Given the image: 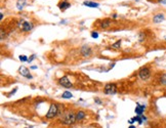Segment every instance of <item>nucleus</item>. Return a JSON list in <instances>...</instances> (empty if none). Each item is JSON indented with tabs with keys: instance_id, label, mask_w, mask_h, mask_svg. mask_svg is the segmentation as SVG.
<instances>
[{
	"instance_id": "obj_24",
	"label": "nucleus",
	"mask_w": 166,
	"mask_h": 128,
	"mask_svg": "<svg viewBox=\"0 0 166 128\" xmlns=\"http://www.w3.org/2000/svg\"><path fill=\"white\" fill-rule=\"evenodd\" d=\"M31 69H33V70H34V69H37V67H36V66H32Z\"/></svg>"
},
{
	"instance_id": "obj_1",
	"label": "nucleus",
	"mask_w": 166,
	"mask_h": 128,
	"mask_svg": "<svg viewBox=\"0 0 166 128\" xmlns=\"http://www.w3.org/2000/svg\"><path fill=\"white\" fill-rule=\"evenodd\" d=\"M77 121L76 119V114H75L73 111H67L64 116L61 119V122L63 124H66V125H72L74 124L75 122Z\"/></svg>"
},
{
	"instance_id": "obj_17",
	"label": "nucleus",
	"mask_w": 166,
	"mask_h": 128,
	"mask_svg": "<svg viewBox=\"0 0 166 128\" xmlns=\"http://www.w3.org/2000/svg\"><path fill=\"white\" fill-rule=\"evenodd\" d=\"M120 46H121V40H118V41H116L114 44H112V47L115 48V49L120 48Z\"/></svg>"
},
{
	"instance_id": "obj_20",
	"label": "nucleus",
	"mask_w": 166,
	"mask_h": 128,
	"mask_svg": "<svg viewBox=\"0 0 166 128\" xmlns=\"http://www.w3.org/2000/svg\"><path fill=\"white\" fill-rule=\"evenodd\" d=\"M157 3H161V4H166V0H155Z\"/></svg>"
},
{
	"instance_id": "obj_26",
	"label": "nucleus",
	"mask_w": 166,
	"mask_h": 128,
	"mask_svg": "<svg viewBox=\"0 0 166 128\" xmlns=\"http://www.w3.org/2000/svg\"><path fill=\"white\" fill-rule=\"evenodd\" d=\"M128 128H135V126H133V125H130V126L129 127H128Z\"/></svg>"
},
{
	"instance_id": "obj_25",
	"label": "nucleus",
	"mask_w": 166,
	"mask_h": 128,
	"mask_svg": "<svg viewBox=\"0 0 166 128\" xmlns=\"http://www.w3.org/2000/svg\"><path fill=\"white\" fill-rule=\"evenodd\" d=\"M0 17H1V20H3V13L0 14Z\"/></svg>"
},
{
	"instance_id": "obj_4",
	"label": "nucleus",
	"mask_w": 166,
	"mask_h": 128,
	"mask_svg": "<svg viewBox=\"0 0 166 128\" xmlns=\"http://www.w3.org/2000/svg\"><path fill=\"white\" fill-rule=\"evenodd\" d=\"M138 77L141 78L142 80H148L151 77V70L148 67H144L139 70L138 72Z\"/></svg>"
},
{
	"instance_id": "obj_2",
	"label": "nucleus",
	"mask_w": 166,
	"mask_h": 128,
	"mask_svg": "<svg viewBox=\"0 0 166 128\" xmlns=\"http://www.w3.org/2000/svg\"><path fill=\"white\" fill-rule=\"evenodd\" d=\"M59 114V106L57 104H51L50 107H49L48 112L46 113V118L47 119H52L54 118L55 116Z\"/></svg>"
},
{
	"instance_id": "obj_6",
	"label": "nucleus",
	"mask_w": 166,
	"mask_h": 128,
	"mask_svg": "<svg viewBox=\"0 0 166 128\" xmlns=\"http://www.w3.org/2000/svg\"><path fill=\"white\" fill-rule=\"evenodd\" d=\"M59 83L62 85L63 87H66V88H71V87L73 86L71 81L69 80V78L67 76H63L62 78H60L59 79Z\"/></svg>"
},
{
	"instance_id": "obj_3",
	"label": "nucleus",
	"mask_w": 166,
	"mask_h": 128,
	"mask_svg": "<svg viewBox=\"0 0 166 128\" xmlns=\"http://www.w3.org/2000/svg\"><path fill=\"white\" fill-rule=\"evenodd\" d=\"M17 27L23 32H30L32 30V24L27 21H25V20H21V21L19 22V24H17Z\"/></svg>"
},
{
	"instance_id": "obj_8",
	"label": "nucleus",
	"mask_w": 166,
	"mask_h": 128,
	"mask_svg": "<svg viewBox=\"0 0 166 128\" xmlns=\"http://www.w3.org/2000/svg\"><path fill=\"white\" fill-rule=\"evenodd\" d=\"M57 6H59V8H60L61 10L65 11L66 9H68V8L71 7V3L67 1V0H62V1H61L60 3L57 4Z\"/></svg>"
},
{
	"instance_id": "obj_18",
	"label": "nucleus",
	"mask_w": 166,
	"mask_h": 128,
	"mask_svg": "<svg viewBox=\"0 0 166 128\" xmlns=\"http://www.w3.org/2000/svg\"><path fill=\"white\" fill-rule=\"evenodd\" d=\"M19 59H20V60H22V62H27V60H29V59H28V57H26V56H20V57H19Z\"/></svg>"
},
{
	"instance_id": "obj_5",
	"label": "nucleus",
	"mask_w": 166,
	"mask_h": 128,
	"mask_svg": "<svg viewBox=\"0 0 166 128\" xmlns=\"http://www.w3.org/2000/svg\"><path fill=\"white\" fill-rule=\"evenodd\" d=\"M104 92L106 94H115L117 92V86L114 83H108L105 85L104 88Z\"/></svg>"
},
{
	"instance_id": "obj_27",
	"label": "nucleus",
	"mask_w": 166,
	"mask_h": 128,
	"mask_svg": "<svg viewBox=\"0 0 166 128\" xmlns=\"http://www.w3.org/2000/svg\"><path fill=\"white\" fill-rule=\"evenodd\" d=\"M165 40H166V37H165Z\"/></svg>"
},
{
	"instance_id": "obj_21",
	"label": "nucleus",
	"mask_w": 166,
	"mask_h": 128,
	"mask_svg": "<svg viewBox=\"0 0 166 128\" xmlns=\"http://www.w3.org/2000/svg\"><path fill=\"white\" fill-rule=\"evenodd\" d=\"M35 57H36V56H35V54H32V56L30 57H29V60H28V62H32V60H33L34 59H35Z\"/></svg>"
},
{
	"instance_id": "obj_13",
	"label": "nucleus",
	"mask_w": 166,
	"mask_h": 128,
	"mask_svg": "<svg viewBox=\"0 0 166 128\" xmlns=\"http://www.w3.org/2000/svg\"><path fill=\"white\" fill-rule=\"evenodd\" d=\"M83 5H85L87 7H91V8H98V2H92V1H84L83 2Z\"/></svg>"
},
{
	"instance_id": "obj_10",
	"label": "nucleus",
	"mask_w": 166,
	"mask_h": 128,
	"mask_svg": "<svg viewBox=\"0 0 166 128\" xmlns=\"http://www.w3.org/2000/svg\"><path fill=\"white\" fill-rule=\"evenodd\" d=\"M164 20H165V16L163 13H157L153 17V22L155 23V24H159V23L163 22Z\"/></svg>"
},
{
	"instance_id": "obj_23",
	"label": "nucleus",
	"mask_w": 166,
	"mask_h": 128,
	"mask_svg": "<svg viewBox=\"0 0 166 128\" xmlns=\"http://www.w3.org/2000/svg\"><path fill=\"white\" fill-rule=\"evenodd\" d=\"M118 16H117V14H116V13H114V14H113V17H114V19H116V17H117Z\"/></svg>"
},
{
	"instance_id": "obj_12",
	"label": "nucleus",
	"mask_w": 166,
	"mask_h": 128,
	"mask_svg": "<svg viewBox=\"0 0 166 128\" xmlns=\"http://www.w3.org/2000/svg\"><path fill=\"white\" fill-rule=\"evenodd\" d=\"M145 106H142V104H136V108H135V114L138 115V116H142V113H144V110H145Z\"/></svg>"
},
{
	"instance_id": "obj_14",
	"label": "nucleus",
	"mask_w": 166,
	"mask_h": 128,
	"mask_svg": "<svg viewBox=\"0 0 166 128\" xmlns=\"http://www.w3.org/2000/svg\"><path fill=\"white\" fill-rule=\"evenodd\" d=\"M85 116L86 114L84 113L83 111H78L76 113V119H77V121H80V120H82V119L85 118Z\"/></svg>"
},
{
	"instance_id": "obj_28",
	"label": "nucleus",
	"mask_w": 166,
	"mask_h": 128,
	"mask_svg": "<svg viewBox=\"0 0 166 128\" xmlns=\"http://www.w3.org/2000/svg\"><path fill=\"white\" fill-rule=\"evenodd\" d=\"M27 128H29V127H27Z\"/></svg>"
},
{
	"instance_id": "obj_22",
	"label": "nucleus",
	"mask_w": 166,
	"mask_h": 128,
	"mask_svg": "<svg viewBox=\"0 0 166 128\" xmlns=\"http://www.w3.org/2000/svg\"><path fill=\"white\" fill-rule=\"evenodd\" d=\"M94 101H95V103H98V104H101V101L100 100V98H95Z\"/></svg>"
},
{
	"instance_id": "obj_15",
	"label": "nucleus",
	"mask_w": 166,
	"mask_h": 128,
	"mask_svg": "<svg viewBox=\"0 0 166 128\" xmlns=\"http://www.w3.org/2000/svg\"><path fill=\"white\" fill-rule=\"evenodd\" d=\"M159 81H160V83H161L162 85L166 86V73H164V74H162L161 76H160Z\"/></svg>"
},
{
	"instance_id": "obj_16",
	"label": "nucleus",
	"mask_w": 166,
	"mask_h": 128,
	"mask_svg": "<svg viewBox=\"0 0 166 128\" xmlns=\"http://www.w3.org/2000/svg\"><path fill=\"white\" fill-rule=\"evenodd\" d=\"M72 97H73L72 93H71V92H69V91H65V92H64V93L62 94V97H63V98H71Z\"/></svg>"
},
{
	"instance_id": "obj_19",
	"label": "nucleus",
	"mask_w": 166,
	"mask_h": 128,
	"mask_svg": "<svg viewBox=\"0 0 166 128\" xmlns=\"http://www.w3.org/2000/svg\"><path fill=\"white\" fill-rule=\"evenodd\" d=\"M91 37H92V38H98V32H95V31L91 32Z\"/></svg>"
},
{
	"instance_id": "obj_7",
	"label": "nucleus",
	"mask_w": 166,
	"mask_h": 128,
	"mask_svg": "<svg viewBox=\"0 0 166 128\" xmlns=\"http://www.w3.org/2000/svg\"><path fill=\"white\" fill-rule=\"evenodd\" d=\"M19 73L22 75V76H24V77H26V78H28V79H32V75L30 74V71H29V69H28V68H26V67H24V66L20 67Z\"/></svg>"
},
{
	"instance_id": "obj_11",
	"label": "nucleus",
	"mask_w": 166,
	"mask_h": 128,
	"mask_svg": "<svg viewBox=\"0 0 166 128\" xmlns=\"http://www.w3.org/2000/svg\"><path fill=\"white\" fill-rule=\"evenodd\" d=\"M111 24H112V20L106 19V20H103L101 22H100V27L101 29H106V28H109Z\"/></svg>"
},
{
	"instance_id": "obj_9",
	"label": "nucleus",
	"mask_w": 166,
	"mask_h": 128,
	"mask_svg": "<svg viewBox=\"0 0 166 128\" xmlns=\"http://www.w3.org/2000/svg\"><path fill=\"white\" fill-rule=\"evenodd\" d=\"M81 54H82L83 57H90V54H91V48L89 47V46L87 45H84L81 47Z\"/></svg>"
}]
</instances>
